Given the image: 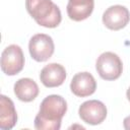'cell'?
<instances>
[{"instance_id": "cell-10", "label": "cell", "mask_w": 130, "mask_h": 130, "mask_svg": "<svg viewBox=\"0 0 130 130\" xmlns=\"http://www.w3.org/2000/svg\"><path fill=\"white\" fill-rule=\"evenodd\" d=\"M93 6V0H68L66 10L70 19L81 21L92 13Z\"/></svg>"}, {"instance_id": "cell-9", "label": "cell", "mask_w": 130, "mask_h": 130, "mask_svg": "<svg viewBox=\"0 0 130 130\" xmlns=\"http://www.w3.org/2000/svg\"><path fill=\"white\" fill-rule=\"evenodd\" d=\"M40 79L46 87L60 86L66 79V70L61 64L50 63L41 70Z\"/></svg>"}, {"instance_id": "cell-12", "label": "cell", "mask_w": 130, "mask_h": 130, "mask_svg": "<svg viewBox=\"0 0 130 130\" xmlns=\"http://www.w3.org/2000/svg\"><path fill=\"white\" fill-rule=\"evenodd\" d=\"M14 94L21 102H31L39 94V86L31 78H20L14 84Z\"/></svg>"}, {"instance_id": "cell-5", "label": "cell", "mask_w": 130, "mask_h": 130, "mask_svg": "<svg viewBox=\"0 0 130 130\" xmlns=\"http://www.w3.org/2000/svg\"><path fill=\"white\" fill-rule=\"evenodd\" d=\"M55 50L53 39L46 34H37L28 43V51L31 58L38 62L49 60Z\"/></svg>"}, {"instance_id": "cell-14", "label": "cell", "mask_w": 130, "mask_h": 130, "mask_svg": "<svg viewBox=\"0 0 130 130\" xmlns=\"http://www.w3.org/2000/svg\"><path fill=\"white\" fill-rule=\"evenodd\" d=\"M126 96H127V99H128V101L130 102V87L127 89V92H126Z\"/></svg>"}, {"instance_id": "cell-2", "label": "cell", "mask_w": 130, "mask_h": 130, "mask_svg": "<svg viewBox=\"0 0 130 130\" xmlns=\"http://www.w3.org/2000/svg\"><path fill=\"white\" fill-rule=\"evenodd\" d=\"M25 7L36 22L44 27H57L62 20L61 11L52 0H25Z\"/></svg>"}, {"instance_id": "cell-11", "label": "cell", "mask_w": 130, "mask_h": 130, "mask_svg": "<svg viewBox=\"0 0 130 130\" xmlns=\"http://www.w3.org/2000/svg\"><path fill=\"white\" fill-rule=\"evenodd\" d=\"M17 122V114L13 102L2 94L0 96V129L9 130Z\"/></svg>"}, {"instance_id": "cell-8", "label": "cell", "mask_w": 130, "mask_h": 130, "mask_svg": "<svg viewBox=\"0 0 130 130\" xmlns=\"http://www.w3.org/2000/svg\"><path fill=\"white\" fill-rule=\"evenodd\" d=\"M70 89L76 96L85 98L95 91L96 82L89 72H79L73 76L70 82Z\"/></svg>"}, {"instance_id": "cell-1", "label": "cell", "mask_w": 130, "mask_h": 130, "mask_svg": "<svg viewBox=\"0 0 130 130\" xmlns=\"http://www.w3.org/2000/svg\"><path fill=\"white\" fill-rule=\"evenodd\" d=\"M67 111V103L61 95L51 94L45 98L40 111L35 118V128L38 130H59L61 121Z\"/></svg>"}, {"instance_id": "cell-7", "label": "cell", "mask_w": 130, "mask_h": 130, "mask_svg": "<svg viewBox=\"0 0 130 130\" xmlns=\"http://www.w3.org/2000/svg\"><path fill=\"white\" fill-rule=\"evenodd\" d=\"M130 21V12L123 5H113L106 9L103 14V23L112 30L124 28Z\"/></svg>"}, {"instance_id": "cell-13", "label": "cell", "mask_w": 130, "mask_h": 130, "mask_svg": "<svg viewBox=\"0 0 130 130\" xmlns=\"http://www.w3.org/2000/svg\"><path fill=\"white\" fill-rule=\"evenodd\" d=\"M123 126L125 129L130 130V116H127L123 121Z\"/></svg>"}, {"instance_id": "cell-3", "label": "cell", "mask_w": 130, "mask_h": 130, "mask_svg": "<svg viewBox=\"0 0 130 130\" xmlns=\"http://www.w3.org/2000/svg\"><path fill=\"white\" fill-rule=\"evenodd\" d=\"M95 69L103 79L115 80L121 76L123 64L117 54L113 52H105L96 59Z\"/></svg>"}, {"instance_id": "cell-6", "label": "cell", "mask_w": 130, "mask_h": 130, "mask_svg": "<svg viewBox=\"0 0 130 130\" xmlns=\"http://www.w3.org/2000/svg\"><path fill=\"white\" fill-rule=\"evenodd\" d=\"M78 114L83 122L89 125H99L107 117V108L101 101L90 100L81 104Z\"/></svg>"}, {"instance_id": "cell-4", "label": "cell", "mask_w": 130, "mask_h": 130, "mask_svg": "<svg viewBox=\"0 0 130 130\" xmlns=\"http://www.w3.org/2000/svg\"><path fill=\"white\" fill-rule=\"evenodd\" d=\"M24 66V56L18 45H9L1 54V69L9 76L19 73Z\"/></svg>"}]
</instances>
